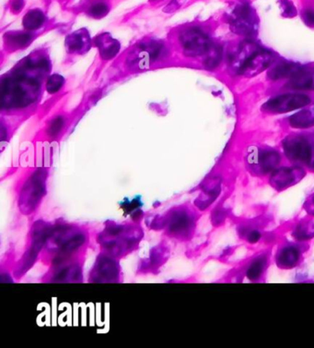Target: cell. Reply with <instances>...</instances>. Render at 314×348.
I'll use <instances>...</instances> for the list:
<instances>
[{"instance_id":"cell-5","label":"cell","mask_w":314,"mask_h":348,"mask_svg":"<svg viewBox=\"0 0 314 348\" xmlns=\"http://www.w3.org/2000/svg\"><path fill=\"white\" fill-rule=\"evenodd\" d=\"M163 225H166L169 237L185 241L191 239L195 231V214L189 207H176L163 218Z\"/></svg>"},{"instance_id":"cell-9","label":"cell","mask_w":314,"mask_h":348,"mask_svg":"<svg viewBox=\"0 0 314 348\" xmlns=\"http://www.w3.org/2000/svg\"><path fill=\"white\" fill-rule=\"evenodd\" d=\"M284 151L291 161L309 166L313 157L314 144L302 136L288 137L283 142Z\"/></svg>"},{"instance_id":"cell-11","label":"cell","mask_w":314,"mask_h":348,"mask_svg":"<svg viewBox=\"0 0 314 348\" xmlns=\"http://www.w3.org/2000/svg\"><path fill=\"white\" fill-rule=\"evenodd\" d=\"M248 162L255 171L260 172L261 174H267L274 171L279 164L280 155L278 152L272 149H255L250 152Z\"/></svg>"},{"instance_id":"cell-14","label":"cell","mask_w":314,"mask_h":348,"mask_svg":"<svg viewBox=\"0 0 314 348\" xmlns=\"http://www.w3.org/2000/svg\"><path fill=\"white\" fill-rule=\"evenodd\" d=\"M314 79L309 71L300 69L297 71L287 83V86L293 90H309L313 87Z\"/></svg>"},{"instance_id":"cell-4","label":"cell","mask_w":314,"mask_h":348,"mask_svg":"<svg viewBox=\"0 0 314 348\" xmlns=\"http://www.w3.org/2000/svg\"><path fill=\"white\" fill-rule=\"evenodd\" d=\"M247 53L244 50L239 49L238 54H233L230 62L239 60L237 74L244 76H256L261 72L266 71L274 61V56L269 51L261 48L257 45L246 43Z\"/></svg>"},{"instance_id":"cell-16","label":"cell","mask_w":314,"mask_h":348,"mask_svg":"<svg viewBox=\"0 0 314 348\" xmlns=\"http://www.w3.org/2000/svg\"><path fill=\"white\" fill-rule=\"evenodd\" d=\"M301 68H298V66L287 63V62H281L277 64L276 67L272 68L268 72V78L272 81H277L285 78H291V77L299 71Z\"/></svg>"},{"instance_id":"cell-22","label":"cell","mask_w":314,"mask_h":348,"mask_svg":"<svg viewBox=\"0 0 314 348\" xmlns=\"http://www.w3.org/2000/svg\"><path fill=\"white\" fill-rule=\"evenodd\" d=\"M63 84H64V79L60 75L54 74L49 79L47 85H46V89L50 93H56L59 91Z\"/></svg>"},{"instance_id":"cell-17","label":"cell","mask_w":314,"mask_h":348,"mask_svg":"<svg viewBox=\"0 0 314 348\" xmlns=\"http://www.w3.org/2000/svg\"><path fill=\"white\" fill-rule=\"evenodd\" d=\"M299 251L294 246L285 247L277 255V263L281 268H293L298 263Z\"/></svg>"},{"instance_id":"cell-23","label":"cell","mask_w":314,"mask_h":348,"mask_svg":"<svg viewBox=\"0 0 314 348\" xmlns=\"http://www.w3.org/2000/svg\"><path fill=\"white\" fill-rule=\"evenodd\" d=\"M63 126H64V120L61 117L54 119L49 127V135H51L52 137L56 136L61 131V130L63 129Z\"/></svg>"},{"instance_id":"cell-20","label":"cell","mask_w":314,"mask_h":348,"mask_svg":"<svg viewBox=\"0 0 314 348\" xmlns=\"http://www.w3.org/2000/svg\"><path fill=\"white\" fill-rule=\"evenodd\" d=\"M222 60V50L216 47L206 60V67L208 69H216Z\"/></svg>"},{"instance_id":"cell-15","label":"cell","mask_w":314,"mask_h":348,"mask_svg":"<svg viewBox=\"0 0 314 348\" xmlns=\"http://www.w3.org/2000/svg\"><path fill=\"white\" fill-rule=\"evenodd\" d=\"M289 124L296 129H308L314 126V107L304 109L289 118Z\"/></svg>"},{"instance_id":"cell-25","label":"cell","mask_w":314,"mask_h":348,"mask_svg":"<svg viewBox=\"0 0 314 348\" xmlns=\"http://www.w3.org/2000/svg\"><path fill=\"white\" fill-rule=\"evenodd\" d=\"M302 20L306 25L314 26V11L311 9H306L302 12Z\"/></svg>"},{"instance_id":"cell-2","label":"cell","mask_w":314,"mask_h":348,"mask_svg":"<svg viewBox=\"0 0 314 348\" xmlns=\"http://www.w3.org/2000/svg\"><path fill=\"white\" fill-rule=\"evenodd\" d=\"M143 232L134 224L110 223L99 237L103 253L114 258H121L131 253L138 247Z\"/></svg>"},{"instance_id":"cell-18","label":"cell","mask_w":314,"mask_h":348,"mask_svg":"<svg viewBox=\"0 0 314 348\" xmlns=\"http://www.w3.org/2000/svg\"><path fill=\"white\" fill-rule=\"evenodd\" d=\"M44 22V13L39 10L29 11L23 18V26L26 30H36L43 25Z\"/></svg>"},{"instance_id":"cell-10","label":"cell","mask_w":314,"mask_h":348,"mask_svg":"<svg viewBox=\"0 0 314 348\" xmlns=\"http://www.w3.org/2000/svg\"><path fill=\"white\" fill-rule=\"evenodd\" d=\"M231 29L233 32L244 35L252 36L256 32L254 11L249 3L242 2L235 7L231 16Z\"/></svg>"},{"instance_id":"cell-3","label":"cell","mask_w":314,"mask_h":348,"mask_svg":"<svg viewBox=\"0 0 314 348\" xmlns=\"http://www.w3.org/2000/svg\"><path fill=\"white\" fill-rule=\"evenodd\" d=\"M47 176L44 171H35L17 190V205L22 214L32 215L42 204L47 192Z\"/></svg>"},{"instance_id":"cell-1","label":"cell","mask_w":314,"mask_h":348,"mask_svg":"<svg viewBox=\"0 0 314 348\" xmlns=\"http://www.w3.org/2000/svg\"><path fill=\"white\" fill-rule=\"evenodd\" d=\"M88 244L87 230L72 223H56L42 251V259L52 267L83 258Z\"/></svg>"},{"instance_id":"cell-8","label":"cell","mask_w":314,"mask_h":348,"mask_svg":"<svg viewBox=\"0 0 314 348\" xmlns=\"http://www.w3.org/2000/svg\"><path fill=\"white\" fill-rule=\"evenodd\" d=\"M82 260L83 258L52 266L45 283H81L83 280Z\"/></svg>"},{"instance_id":"cell-13","label":"cell","mask_w":314,"mask_h":348,"mask_svg":"<svg viewBox=\"0 0 314 348\" xmlns=\"http://www.w3.org/2000/svg\"><path fill=\"white\" fill-rule=\"evenodd\" d=\"M303 176V170L299 167H284L275 171L271 183L276 189H285L298 182Z\"/></svg>"},{"instance_id":"cell-7","label":"cell","mask_w":314,"mask_h":348,"mask_svg":"<svg viewBox=\"0 0 314 348\" xmlns=\"http://www.w3.org/2000/svg\"><path fill=\"white\" fill-rule=\"evenodd\" d=\"M310 103V98L306 94L301 93H292V94H284L279 95L267 101L263 110L268 113L282 114L291 112L297 109L302 108L307 106Z\"/></svg>"},{"instance_id":"cell-26","label":"cell","mask_w":314,"mask_h":348,"mask_svg":"<svg viewBox=\"0 0 314 348\" xmlns=\"http://www.w3.org/2000/svg\"><path fill=\"white\" fill-rule=\"evenodd\" d=\"M23 5H24L23 0H15V2L13 3V6H12V9L15 10L16 12H19L22 10Z\"/></svg>"},{"instance_id":"cell-6","label":"cell","mask_w":314,"mask_h":348,"mask_svg":"<svg viewBox=\"0 0 314 348\" xmlns=\"http://www.w3.org/2000/svg\"><path fill=\"white\" fill-rule=\"evenodd\" d=\"M120 267L116 259L103 253L98 257L91 272L92 283H118Z\"/></svg>"},{"instance_id":"cell-19","label":"cell","mask_w":314,"mask_h":348,"mask_svg":"<svg viewBox=\"0 0 314 348\" xmlns=\"http://www.w3.org/2000/svg\"><path fill=\"white\" fill-rule=\"evenodd\" d=\"M167 251L164 250L162 247H157L151 250L150 258H149V268H159L162 264H163V261L167 260L166 257Z\"/></svg>"},{"instance_id":"cell-21","label":"cell","mask_w":314,"mask_h":348,"mask_svg":"<svg viewBox=\"0 0 314 348\" xmlns=\"http://www.w3.org/2000/svg\"><path fill=\"white\" fill-rule=\"evenodd\" d=\"M279 6L281 10L282 16L293 18L297 15V10L290 0H280Z\"/></svg>"},{"instance_id":"cell-27","label":"cell","mask_w":314,"mask_h":348,"mask_svg":"<svg viewBox=\"0 0 314 348\" xmlns=\"http://www.w3.org/2000/svg\"><path fill=\"white\" fill-rule=\"evenodd\" d=\"M307 210L309 213L311 214H314V196L312 197V199L310 201H308V204H307Z\"/></svg>"},{"instance_id":"cell-24","label":"cell","mask_w":314,"mask_h":348,"mask_svg":"<svg viewBox=\"0 0 314 348\" xmlns=\"http://www.w3.org/2000/svg\"><path fill=\"white\" fill-rule=\"evenodd\" d=\"M92 16L97 17H104L107 13H108V7L103 4V3H99L97 5L93 6L91 10Z\"/></svg>"},{"instance_id":"cell-12","label":"cell","mask_w":314,"mask_h":348,"mask_svg":"<svg viewBox=\"0 0 314 348\" xmlns=\"http://www.w3.org/2000/svg\"><path fill=\"white\" fill-rule=\"evenodd\" d=\"M182 40L184 50L190 55H200L211 50L210 40L197 28L188 30Z\"/></svg>"}]
</instances>
